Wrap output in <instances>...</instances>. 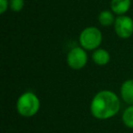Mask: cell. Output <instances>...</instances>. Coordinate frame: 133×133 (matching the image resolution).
Here are the masks:
<instances>
[{"label": "cell", "mask_w": 133, "mask_h": 133, "mask_svg": "<svg viewBox=\"0 0 133 133\" xmlns=\"http://www.w3.org/2000/svg\"><path fill=\"white\" fill-rule=\"evenodd\" d=\"M68 65L73 69H81L88 63V54L80 46L73 48L66 57Z\"/></svg>", "instance_id": "obj_4"}, {"label": "cell", "mask_w": 133, "mask_h": 133, "mask_svg": "<svg viewBox=\"0 0 133 133\" xmlns=\"http://www.w3.org/2000/svg\"><path fill=\"white\" fill-rule=\"evenodd\" d=\"M24 0H9V8L12 11L19 12L24 8Z\"/></svg>", "instance_id": "obj_11"}, {"label": "cell", "mask_w": 133, "mask_h": 133, "mask_svg": "<svg viewBox=\"0 0 133 133\" xmlns=\"http://www.w3.org/2000/svg\"><path fill=\"white\" fill-rule=\"evenodd\" d=\"M121 98L126 103L133 105V79H128L121 85L120 88Z\"/></svg>", "instance_id": "obj_6"}, {"label": "cell", "mask_w": 133, "mask_h": 133, "mask_svg": "<svg viewBox=\"0 0 133 133\" xmlns=\"http://www.w3.org/2000/svg\"><path fill=\"white\" fill-rule=\"evenodd\" d=\"M92 59L98 66H105L110 60V55L104 48H98L93 52Z\"/></svg>", "instance_id": "obj_8"}, {"label": "cell", "mask_w": 133, "mask_h": 133, "mask_svg": "<svg viewBox=\"0 0 133 133\" xmlns=\"http://www.w3.org/2000/svg\"><path fill=\"white\" fill-rule=\"evenodd\" d=\"M120 101L117 94L110 90H102L92 98L90 111L98 119H108L119 111Z\"/></svg>", "instance_id": "obj_1"}, {"label": "cell", "mask_w": 133, "mask_h": 133, "mask_svg": "<svg viewBox=\"0 0 133 133\" xmlns=\"http://www.w3.org/2000/svg\"><path fill=\"white\" fill-rule=\"evenodd\" d=\"M114 28L119 37L129 38L133 34V19L128 16H118L115 19Z\"/></svg>", "instance_id": "obj_5"}, {"label": "cell", "mask_w": 133, "mask_h": 133, "mask_svg": "<svg viewBox=\"0 0 133 133\" xmlns=\"http://www.w3.org/2000/svg\"><path fill=\"white\" fill-rule=\"evenodd\" d=\"M102 42V34L98 28L95 26L86 28L80 33L79 43L85 50H94L100 46Z\"/></svg>", "instance_id": "obj_3"}, {"label": "cell", "mask_w": 133, "mask_h": 133, "mask_svg": "<svg viewBox=\"0 0 133 133\" xmlns=\"http://www.w3.org/2000/svg\"><path fill=\"white\" fill-rule=\"evenodd\" d=\"M40 108V101L37 96L33 92H25L18 98L17 102V112L23 117L29 118L38 112Z\"/></svg>", "instance_id": "obj_2"}, {"label": "cell", "mask_w": 133, "mask_h": 133, "mask_svg": "<svg viewBox=\"0 0 133 133\" xmlns=\"http://www.w3.org/2000/svg\"><path fill=\"white\" fill-rule=\"evenodd\" d=\"M122 120L128 128L133 129V105L125 109L122 115Z\"/></svg>", "instance_id": "obj_10"}, {"label": "cell", "mask_w": 133, "mask_h": 133, "mask_svg": "<svg viewBox=\"0 0 133 133\" xmlns=\"http://www.w3.org/2000/svg\"><path fill=\"white\" fill-rule=\"evenodd\" d=\"M131 0H111V10L118 16H123L129 10Z\"/></svg>", "instance_id": "obj_7"}, {"label": "cell", "mask_w": 133, "mask_h": 133, "mask_svg": "<svg viewBox=\"0 0 133 133\" xmlns=\"http://www.w3.org/2000/svg\"><path fill=\"white\" fill-rule=\"evenodd\" d=\"M98 21H99L100 25L103 26H109L115 23V18L113 14L109 10H104V11L100 12L99 16H98Z\"/></svg>", "instance_id": "obj_9"}, {"label": "cell", "mask_w": 133, "mask_h": 133, "mask_svg": "<svg viewBox=\"0 0 133 133\" xmlns=\"http://www.w3.org/2000/svg\"><path fill=\"white\" fill-rule=\"evenodd\" d=\"M8 6H9L8 0H0V13L4 14L8 10Z\"/></svg>", "instance_id": "obj_12"}]
</instances>
